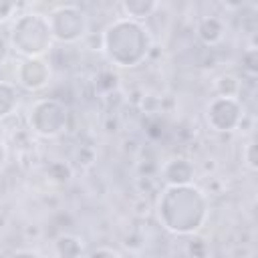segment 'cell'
<instances>
[{"instance_id": "1", "label": "cell", "mask_w": 258, "mask_h": 258, "mask_svg": "<svg viewBox=\"0 0 258 258\" xmlns=\"http://www.w3.org/2000/svg\"><path fill=\"white\" fill-rule=\"evenodd\" d=\"M208 198L194 183L165 185L157 200V220L175 236L198 234L208 220Z\"/></svg>"}, {"instance_id": "11", "label": "cell", "mask_w": 258, "mask_h": 258, "mask_svg": "<svg viewBox=\"0 0 258 258\" xmlns=\"http://www.w3.org/2000/svg\"><path fill=\"white\" fill-rule=\"evenodd\" d=\"M18 107V91L10 81H0V121L14 113Z\"/></svg>"}, {"instance_id": "9", "label": "cell", "mask_w": 258, "mask_h": 258, "mask_svg": "<svg viewBox=\"0 0 258 258\" xmlns=\"http://www.w3.org/2000/svg\"><path fill=\"white\" fill-rule=\"evenodd\" d=\"M198 38L204 42V44H218L222 38H224V22L218 18V16H204L200 22H198Z\"/></svg>"}, {"instance_id": "10", "label": "cell", "mask_w": 258, "mask_h": 258, "mask_svg": "<svg viewBox=\"0 0 258 258\" xmlns=\"http://www.w3.org/2000/svg\"><path fill=\"white\" fill-rule=\"evenodd\" d=\"M159 6V0H121V10L127 18L143 22Z\"/></svg>"}, {"instance_id": "18", "label": "cell", "mask_w": 258, "mask_h": 258, "mask_svg": "<svg viewBox=\"0 0 258 258\" xmlns=\"http://www.w3.org/2000/svg\"><path fill=\"white\" fill-rule=\"evenodd\" d=\"M222 2H224L228 8H238V6H240L244 0H222Z\"/></svg>"}, {"instance_id": "12", "label": "cell", "mask_w": 258, "mask_h": 258, "mask_svg": "<svg viewBox=\"0 0 258 258\" xmlns=\"http://www.w3.org/2000/svg\"><path fill=\"white\" fill-rule=\"evenodd\" d=\"M54 254L69 258V256H81L83 254V244L77 236L73 234H62L54 240Z\"/></svg>"}, {"instance_id": "14", "label": "cell", "mask_w": 258, "mask_h": 258, "mask_svg": "<svg viewBox=\"0 0 258 258\" xmlns=\"http://www.w3.org/2000/svg\"><path fill=\"white\" fill-rule=\"evenodd\" d=\"M18 0H0V24L8 22L16 12Z\"/></svg>"}, {"instance_id": "3", "label": "cell", "mask_w": 258, "mask_h": 258, "mask_svg": "<svg viewBox=\"0 0 258 258\" xmlns=\"http://www.w3.org/2000/svg\"><path fill=\"white\" fill-rule=\"evenodd\" d=\"M10 48L20 56H42L52 46V34L46 14L24 12L12 24L8 32Z\"/></svg>"}, {"instance_id": "4", "label": "cell", "mask_w": 258, "mask_h": 258, "mask_svg": "<svg viewBox=\"0 0 258 258\" xmlns=\"http://www.w3.org/2000/svg\"><path fill=\"white\" fill-rule=\"evenodd\" d=\"M28 127L34 135L52 139L58 137L67 129L69 121V111L64 103L56 99H38L28 107Z\"/></svg>"}, {"instance_id": "6", "label": "cell", "mask_w": 258, "mask_h": 258, "mask_svg": "<svg viewBox=\"0 0 258 258\" xmlns=\"http://www.w3.org/2000/svg\"><path fill=\"white\" fill-rule=\"evenodd\" d=\"M206 123L216 133H230L242 125L244 107L238 97L232 95H216L206 105Z\"/></svg>"}, {"instance_id": "17", "label": "cell", "mask_w": 258, "mask_h": 258, "mask_svg": "<svg viewBox=\"0 0 258 258\" xmlns=\"http://www.w3.org/2000/svg\"><path fill=\"white\" fill-rule=\"evenodd\" d=\"M6 159H8V151H6V145L0 141V171H2L4 165H6Z\"/></svg>"}, {"instance_id": "16", "label": "cell", "mask_w": 258, "mask_h": 258, "mask_svg": "<svg viewBox=\"0 0 258 258\" xmlns=\"http://www.w3.org/2000/svg\"><path fill=\"white\" fill-rule=\"evenodd\" d=\"M121 256V252L119 250H115V248H95L93 252H89V256Z\"/></svg>"}, {"instance_id": "20", "label": "cell", "mask_w": 258, "mask_h": 258, "mask_svg": "<svg viewBox=\"0 0 258 258\" xmlns=\"http://www.w3.org/2000/svg\"><path fill=\"white\" fill-rule=\"evenodd\" d=\"M40 2H52V0H40Z\"/></svg>"}, {"instance_id": "7", "label": "cell", "mask_w": 258, "mask_h": 258, "mask_svg": "<svg viewBox=\"0 0 258 258\" xmlns=\"http://www.w3.org/2000/svg\"><path fill=\"white\" fill-rule=\"evenodd\" d=\"M14 75H16V85L34 93V91H40L48 85L50 62H46L42 56H22L16 62Z\"/></svg>"}, {"instance_id": "2", "label": "cell", "mask_w": 258, "mask_h": 258, "mask_svg": "<svg viewBox=\"0 0 258 258\" xmlns=\"http://www.w3.org/2000/svg\"><path fill=\"white\" fill-rule=\"evenodd\" d=\"M151 50L149 30L139 20L127 16L113 20L103 30V52L107 60L119 69H133L141 64Z\"/></svg>"}, {"instance_id": "15", "label": "cell", "mask_w": 258, "mask_h": 258, "mask_svg": "<svg viewBox=\"0 0 258 258\" xmlns=\"http://www.w3.org/2000/svg\"><path fill=\"white\" fill-rule=\"evenodd\" d=\"M10 42H8V38H4L2 34H0V67L2 64H6V60H8V56H10Z\"/></svg>"}, {"instance_id": "8", "label": "cell", "mask_w": 258, "mask_h": 258, "mask_svg": "<svg viewBox=\"0 0 258 258\" xmlns=\"http://www.w3.org/2000/svg\"><path fill=\"white\" fill-rule=\"evenodd\" d=\"M161 177L165 185H181L191 183L194 179V165L185 157H171L161 165Z\"/></svg>"}, {"instance_id": "5", "label": "cell", "mask_w": 258, "mask_h": 258, "mask_svg": "<svg viewBox=\"0 0 258 258\" xmlns=\"http://www.w3.org/2000/svg\"><path fill=\"white\" fill-rule=\"evenodd\" d=\"M46 18H48L52 40L60 42V44L79 42L87 34V30H89V18H87L85 10H81L75 4L54 6L46 14Z\"/></svg>"}, {"instance_id": "13", "label": "cell", "mask_w": 258, "mask_h": 258, "mask_svg": "<svg viewBox=\"0 0 258 258\" xmlns=\"http://www.w3.org/2000/svg\"><path fill=\"white\" fill-rule=\"evenodd\" d=\"M242 159H244V165H246L250 171H256V169H258V157H256V143H254V139H250V141L244 145Z\"/></svg>"}, {"instance_id": "19", "label": "cell", "mask_w": 258, "mask_h": 258, "mask_svg": "<svg viewBox=\"0 0 258 258\" xmlns=\"http://www.w3.org/2000/svg\"><path fill=\"white\" fill-rule=\"evenodd\" d=\"M14 254H16V256H20V254H28V256H32V254H38V252H34V250H16Z\"/></svg>"}]
</instances>
